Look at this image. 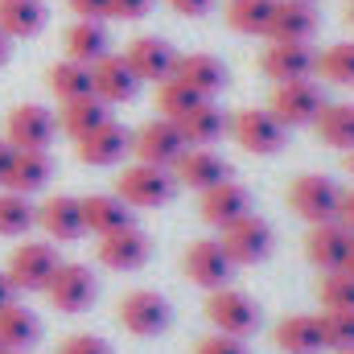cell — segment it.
<instances>
[{
  "instance_id": "obj_31",
  "label": "cell",
  "mask_w": 354,
  "mask_h": 354,
  "mask_svg": "<svg viewBox=\"0 0 354 354\" xmlns=\"http://www.w3.org/2000/svg\"><path fill=\"white\" fill-rule=\"evenodd\" d=\"M41 338V322L25 305H4L0 309V351H29Z\"/></svg>"
},
{
  "instance_id": "obj_48",
  "label": "cell",
  "mask_w": 354,
  "mask_h": 354,
  "mask_svg": "<svg viewBox=\"0 0 354 354\" xmlns=\"http://www.w3.org/2000/svg\"><path fill=\"white\" fill-rule=\"evenodd\" d=\"M8 58H12V41H8V37H4V33H0V66H4V62H8Z\"/></svg>"
},
{
  "instance_id": "obj_3",
  "label": "cell",
  "mask_w": 354,
  "mask_h": 354,
  "mask_svg": "<svg viewBox=\"0 0 354 354\" xmlns=\"http://www.w3.org/2000/svg\"><path fill=\"white\" fill-rule=\"evenodd\" d=\"M338 202H342V185L326 174H301L288 185V206L309 227L313 223H334L338 218Z\"/></svg>"
},
{
  "instance_id": "obj_42",
  "label": "cell",
  "mask_w": 354,
  "mask_h": 354,
  "mask_svg": "<svg viewBox=\"0 0 354 354\" xmlns=\"http://www.w3.org/2000/svg\"><path fill=\"white\" fill-rule=\"evenodd\" d=\"M153 8V0H107V17L115 21H140Z\"/></svg>"
},
{
  "instance_id": "obj_21",
  "label": "cell",
  "mask_w": 354,
  "mask_h": 354,
  "mask_svg": "<svg viewBox=\"0 0 354 354\" xmlns=\"http://www.w3.org/2000/svg\"><path fill=\"white\" fill-rule=\"evenodd\" d=\"M95 256H99V264L111 268V272H136L149 260V235L136 231V227H124L115 235H103L95 243Z\"/></svg>"
},
{
  "instance_id": "obj_26",
  "label": "cell",
  "mask_w": 354,
  "mask_h": 354,
  "mask_svg": "<svg viewBox=\"0 0 354 354\" xmlns=\"http://www.w3.org/2000/svg\"><path fill=\"white\" fill-rule=\"evenodd\" d=\"M177 128H181V136H185V145H198V149H210L227 128H231V120H227V111L214 103V99H202L194 111H185L181 120H177Z\"/></svg>"
},
{
  "instance_id": "obj_13",
  "label": "cell",
  "mask_w": 354,
  "mask_h": 354,
  "mask_svg": "<svg viewBox=\"0 0 354 354\" xmlns=\"http://www.w3.org/2000/svg\"><path fill=\"white\" fill-rule=\"evenodd\" d=\"M124 58H128V66L136 71L140 83H165V79H174V66L181 54L174 50V41H165L157 33H145V37L128 41Z\"/></svg>"
},
{
  "instance_id": "obj_36",
  "label": "cell",
  "mask_w": 354,
  "mask_h": 354,
  "mask_svg": "<svg viewBox=\"0 0 354 354\" xmlns=\"http://www.w3.org/2000/svg\"><path fill=\"white\" fill-rule=\"evenodd\" d=\"M334 87H354V41H334L326 54H317V71Z\"/></svg>"
},
{
  "instance_id": "obj_11",
  "label": "cell",
  "mask_w": 354,
  "mask_h": 354,
  "mask_svg": "<svg viewBox=\"0 0 354 354\" xmlns=\"http://www.w3.org/2000/svg\"><path fill=\"white\" fill-rule=\"evenodd\" d=\"M218 243H223V252H227L231 264H260L272 252V227L260 214H243L231 227H223Z\"/></svg>"
},
{
  "instance_id": "obj_47",
  "label": "cell",
  "mask_w": 354,
  "mask_h": 354,
  "mask_svg": "<svg viewBox=\"0 0 354 354\" xmlns=\"http://www.w3.org/2000/svg\"><path fill=\"white\" fill-rule=\"evenodd\" d=\"M12 301H17V288H12V280L0 272V309H4V305H12Z\"/></svg>"
},
{
  "instance_id": "obj_34",
  "label": "cell",
  "mask_w": 354,
  "mask_h": 354,
  "mask_svg": "<svg viewBox=\"0 0 354 354\" xmlns=\"http://www.w3.org/2000/svg\"><path fill=\"white\" fill-rule=\"evenodd\" d=\"M276 0H227V25L243 37H264Z\"/></svg>"
},
{
  "instance_id": "obj_41",
  "label": "cell",
  "mask_w": 354,
  "mask_h": 354,
  "mask_svg": "<svg viewBox=\"0 0 354 354\" xmlns=\"http://www.w3.org/2000/svg\"><path fill=\"white\" fill-rule=\"evenodd\" d=\"M194 354H248V351H243V342H239V338H227V334H206V338H198Z\"/></svg>"
},
{
  "instance_id": "obj_51",
  "label": "cell",
  "mask_w": 354,
  "mask_h": 354,
  "mask_svg": "<svg viewBox=\"0 0 354 354\" xmlns=\"http://www.w3.org/2000/svg\"><path fill=\"white\" fill-rule=\"evenodd\" d=\"M346 25H351V29H354V0H351V4H346Z\"/></svg>"
},
{
  "instance_id": "obj_38",
  "label": "cell",
  "mask_w": 354,
  "mask_h": 354,
  "mask_svg": "<svg viewBox=\"0 0 354 354\" xmlns=\"http://www.w3.org/2000/svg\"><path fill=\"white\" fill-rule=\"evenodd\" d=\"M198 103H202V95H194L181 79H165V83H157V111H161L165 120H174V124L185 115V111H194Z\"/></svg>"
},
{
  "instance_id": "obj_37",
  "label": "cell",
  "mask_w": 354,
  "mask_h": 354,
  "mask_svg": "<svg viewBox=\"0 0 354 354\" xmlns=\"http://www.w3.org/2000/svg\"><path fill=\"white\" fill-rule=\"evenodd\" d=\"M317 301H322V309L354 313V276L342 272V268L322 272V280H317Z\"/></svg>"
},
{
  "instance_id": "obj_49",
  "label": "cell",
  "mask_w": 354,
  "mask_h": 354,
  "mask_svg": "<svg viewBox=\"0 0 354 354\" xmlns=\"http://www.w3.org/2000/svg\"><path fill=\"white\" fill-rule=\"evenodd\" d=\"M342 272L354 276V235H351V248H346V260H342Z\"/></svg>"
},
{
  "instance_id": "obj_9",
  "label": "cell",
  "mask_w": 354,
  "mask_h": 354,
  "mask_svg": "<svg viewBox=\"0 0 354 354\" xmlns=\"http://www.w3.org/2000/svg\"><path fill=\"white\" fill-rule=\"evenodd\" d=\"M58 252H54V243H21L12 256H8V268H4V276L12 280V288L17 292H46V284H50V276L58 272Z\"/></svg>"
},
{
  "instance_id": "obj_22",
  "label": "cell",
  "mask_w": 354,
  "mask_h": 354,
  "mask_svg": "<svg viewBox=\"0 0 354 354\" xmlns=\"http://www.w3.org/2000/svg\"><path fill=\"white\" fill-rule=\"evenodd\" d=\"M268 41H292V46H309L317 37V8L313 4H288L276 0V12L268 21Z\"/></svg>"
},
{
  "instance_id": "obj_54",
  "label": "cell",
  "mask_w": 354,
  "mask_h": 354,
  "mask_svg": "<svg viewBox=\"0 0 354 354\" xmlns=\"http://www.w3.org/2000/svg\"><path fill=\"white\" fill-rule=\"evenodd\" d=\"M334 354H354V346H351V351H334Z\"/></svg>"
},
{
  "instance_id": "obj_4",
  "label": "cell",
  "mask_w": 354,
  "mask_h": 354,
  "mask_svg": "<svg viewBox=\"0 0 354 354\" xmlns=\"http://www.w3.org/2000/svg\"><path fill=\"white\" fill-rule=\"evenodd\" d=\"M115 194H120L132 210H153V206H165V202L174 198L177 181H174V174L161 169V165L136 161V165H128L124 174L115 177Z\"/></svg>"
},
{
  "instance_id": "obj_1",
  "label": "cell",
  "mask_w": 354,
  "mask_h": 354,
  "mask_svg": "<svg viewBox=\"0 0 354 354\" xmlns=\"http://www.w3.org/2000/svg\"><path fill=\"white\" fill-rule=\"evenodd\" d=\"M206 322L214 326V334H227V338H239L243 342L248 334L260 330V305L248 292L223 284V288H214L206 297Z\"/></svg>"
},
{
  "instance_id": "obj_23",
  "label": "cell",
  "mask_w": 354,
  "mask_h": 354,
  "mask_svg": "<svg viewBox=\"0 0 354 354\" xmlns=\"http://www.w3.org/2000/svg\"><path fill=\"white\" fill-rule=\"evenodd\" d=\"M346 248H351V231L334 218V223H313L309 235H305V260L322 272H334L346 260Z\"/></svg>"
},
{
  "instance_id": "obj_20",
  "label": "cell",
  "mask_w": 354,
  "mask_h": 354,
  "mask_svg": "<svg viewBox=\"0 0 354 354\" xmlns=\"http://www.w3.org/2000/svg\"><path fill=\"white\" fill-rule=\"evenodd\" d=\"M174 79H181L185 87L194 91V95H202V99H214L218 91H227L231 71L214 54H181L177 66H174Z\"/></svg>"
},
{
  "instance_id": "obj_19",
  "label": "cell",
  "mask_w": 354,
  "mask_h": 354,
  "mask_svg": "<svg viewBox=\"0 0 354 354\" xmlns=\"http://www.w3.org/2000/svg\"><path fill=\"white\" fill-rule=\"evenodd\" d=\"M91 83H95V95L111 107V103H132L136 91H140V79L136 71L128 66L124 54H103L95 66H91Z\"/></svg>"
},
{
  "instance_id": "obj_35",
  "label": "cell",
  "mask_w": 354,
  "mask_h": 354,
  "mask_svg": "<svg viewBox=\"0 0 354 354\" xmlns=\"http://www.w3.org/2000/svg\"><path fill=\"white\" fill-rule=\"evenodd\" d=\"M37 227V206L25 194L0 189V239H17Z\"/></svg>"
},
{
  "instance_id": "obj_52",
  "label": "cell",
  "mask_w": 354,
  "mask_h": 354,
  "mask_svg": "<svg viewBox=\"0 0 354 354\" xmlns=\"http://www.w3.org/2000/svg\"><path fill=\"white\" fill-rule=\"evenodd\" d=\"M288 4H317V0H288Z\"/></svg>"
},
{
  "instance_id": "obj_25",
  "label": "cell",
  "mask_w": 354,
  "mask_h": 354,
  "mask_svg": "<svg viewBox=\"0 0 354 354\" xmlns=\"http://www.w3.org/2000/svg\"><path fill=\"white\" fill-rule=\"evenodd\" d=\"M272 342L284 354H317L326 351V338H322V322L313 313H288L276 322L272 330Z\"/></svg>"
},
{
  "instance_id": "obj_43",
  "label": "cell",
  "mask_w": 354,
  "mask_h": 354,
  "mask_svg": "<svg viewBox=\"0 0 354 354\" xmlns=\"http://www.w3.org/2000/svg\"><path fill=\"white\" fill-rule=\"evenodd\" d=\"M71 12L83 21H107V0H71Z\"/></svg>"
},
{
  "instance_id": "obj_33",
  "label": "cell",
  "mask_w": 354,
  "mask_h": 354,
  "mask_svg": "<svg viewBox=\"0 0 354 354\" xmlns=\"http://www.w3.org/2000/svg\"><path fill=\"white\" fill-rule=\"evenodd\" d=\"M46 83L54 91L58 103H71V99H83V95H95V83H91V66L75 62V58H62L46 71Z\"/></svg>"
},
{
  "instance_id": "obj_15",
  "label": "cell",
  "mask_w": 354,
  "mask_h": 354,
  "mask_svg": "<svg viewBox=\"0 0 354 354\" xmlns=\"http://www.w3.org/2000/svg\"><path fill=\"white\" fill-rule=\"evenodd\" d=\"M198 214H202V223H210V227H218V231H223V227H231L235 218L252 214V194H248V185H243V181L227 177V181H218V185L202 189Z\"/></svg>"
},
{
  "instance_id": "obj_16",
  "label": "cell",
  "mask_w": 354,
  "mask_h": 354,
  "mask_svg": "<svg viewBox=\"0 0 354 354\" xmlns=\"http://www.w3.org/2000/svg\"><path fill=\"white\" fill-rule=\"evenodd\" d=\"M37 227L54 239V243H75L87 235V223H83V202L71 198V194H54L37 206Z\"/></svg>"
},
{
  "instance_id": "obj_50",
  "label": "cell",
  "mask_w": 354,
  "mask_h": 354,
  "mask_svg": "<svg viewBox=\"0 0 354 354\" xmlns=\"http://www.w3.org/2000/svg\"><path fill=\"white\" fill-rule=\"evenodd\" d=\"M342 165H346V174L354 177V149H351V153H346V161H342Z\"/></svg>"
},
{
  "instance_id": "obj_29",
  "label": "cell",
  "mask_w": 354,
  "mask_h": 354,
  "mask_svg": "<svg viewBox=\"0 0 354 354\" xmlns=\"http://www.w3.org/2000/svg\"><path fill=\"white\" fill-rule=\"evenodd\" d=\"M50 177H54V161H50V153H41V149H17V157H12V174H8V185H4V189L29 198V194H37Z\"/></svg>"
},
{
  "instance_id": "obj_14",
  "label": "cell",
  "mask_w": 354,
  "mask_h": 354,
  "mask_svg": "<svg viewBox=\"0 0 354 354\" xmlns=\"http://www.w3.org/2000/svg\"><path fill=\"white\" fill-rule=\"evenodd\" d=\"M75 153L83 165H95V169H107V165H120L128 153H132V132L115 120H103L95 132H87L83 140H75Z\"/></svg>"
},
{
  "instance_id": "obj_7",
  "label": "cell",
  "mask_w": 354,
  "mask_h": 354,
  "mask_svg": "<svg viewBox=\"0 0 354 354\" xmlns=\"http://www.w3.org/2000/svg\"><path fill=\"white\" fill-rule=\"evenodd\" d=\"M284 124L268 111V107H243V111H235L231 115V136H235V145L243 149V153H252V157H272V153H280L284 149Z\"/></svg>"
},
{
  "instance_id": "obj_6",
  "label": "cell",
  "mask_w": 354,
  "mask_h": 354,
  "mask_svg": "<svg viewBox=\"0 0 354 354\" xmlns=\"http://www.w3.org/2000/svg\"><path fill=\"white\" fill-rule=\"evenodd\" d=\"M185 149H189V145H185L181 128H177L174 120H165V115H153V120H145V124L132 132V157L145 161V165L174 169V161Z\"/></svg>"
},
{
  "instance_id": "obj_10",
  "label": "cell",
  "mask_w": 354,
  "mask_h": 354,
  "mask_svg": "<svg viewBox=\"0 0 354 354\" xmlns=\"http://www.w3.org/2000/svg\"><path fill=\"white\" fill-rule=\"evenodd\" d=\"M54 136H58V115L46 111L41 103H21L4 120V140L12 149H41L46 153L54 145Z\"/></svg>"
},
{
  "instance_id": "obj_24",
  "label": "cell",
  "mask_w": 354,
  "mask_h": 354,
  "mask_svg": "<svg viewBox=\"0 0 354 354\" xmlns=\"http://www.w3.org/2000/svg\"><path fill=\"white\" fill-rule=\"evenodd\" d=\"M83 202V223H87V235H115L124 227H132V206L120 198V194H87L79 198Z\"/></svg>"
},
{
  "instance_id": "obj_12",
  "label": "cell",
  "mask_w": 354,
  "mask_h": 354,
  "mask_svg": "<svg viewBox=\"0 0 354 354\" xmlns=\"http://www.w3.org/2000/svg\"><path fill=\"white\" fill-rule=\"evenodd\" d=\"M231 268L235 264L227 260V252H223L218 239H194V243L185 248V256H181V272H185V280L198 284V288H206V292L223 288V284L231 280Z\"/></svg>"
},
{
  "instance_id": "obj_46",
  "label": "cell",
  "mask_w": 354,
  "mask_h": 354,
  "mask_svg": "<svg viewBox=\"0 0 354 354\" xmlns=\"http://www.w3.org/2000/svg\"><path fill=\"white\" fill-rule=\"evenodd\" d=\"M12 157H17V149H12L8 140H0V189L8 185V174H12Z\"/></svg>"
},
{
  "instance_id": "obj_44",
  "label": "cell",
  "mask_w": 354,
  "mask_h": 354,
  "mask_svg": "<svg viewBox=\"0 0 354 354\" xmlns=\"http://www.w3.org/2000/svg\"><path fill=\"white\" fill-rule=\"evenodd\" d=\"M165 4L174 8L177 17H206L214 8V0H165Z\"/></svg>"
},
{
  "instance_id": "obj_45",
  "label": "cell",
  "mask_w": 354,
  "mask_h": 354,
  "mask_svg": "<svg viewBox=\"0 0 354 354\" xmlns=\"http://www.w3.org/2000/svg\"><path fill=\"white\" fill-rule=\"evenodd\" d=\"M338 223H342V227L354 235V185H351V189H342V202H338Z\"/></svg>"
},
{
  "instance_id": "obj_39",
  "label": "cell",
  "mask_w": 354,
  "mask_h": 354,
  "mask_svg": "<svg viewBox=\"0 0 354 354\" xmlns=\"http://www.w3.org/2000/svg\"><path fill=\"white\" fill-rule=\"evenodd\" d=\"M317 322H322V338H326V351H351V346H354V313L326 309Z\"/></svg>"
},
{
  "instance_id": "obj_2",
  "label": "cell",
  "mask_w": 354,
  "mask_h": 354,
  "mask_svg": "<svg viewBox=\"0 0 354 354\" xmlns=\"http://www.w3.org/2000/svg\"><path fill=\"white\" fill-rule=\"evenodd\" d=\"M326 91L317 79H288V83H276L272 87V99H268V111L284 124V128H305L322 115L326 107Z\"/></svg>"
},
{
  "instance_id": "obj_32",
  "label": "cell",
  "mask_w": 354,
  "mask_h": 354,
  "mask_svg": "<svg viewBox=\"0 0 354 354\" xmlns=\"http://www.w3.org/2000/svg\"><path fill=\"white\" fill-rule=\"evenodd\" d=\"M313 132L322 145L338 149V153H351L354 149V103H326L322 115L313 120Z\"/></svg>"
},
{
  "instance_id": "obj_5",
  "label": "cell",
  "mask_w": 354,
  "mask_h": 354,
  "mask_svg": "<svg viewBox=\"0 0 354 354\" xmlns=\"http://www.w3.org/2000/svg\"><path fill=\"white\" fill-rule=\"evenodd\" d=\"M115 317H120V326H124L128 334H136V338H157V334L169 330L174 309H169V301H165L161 292H153V288H132V292L120 297Z\"/></svg>"
},
{
  "instance_id": "obj_27",
  "label": "cell",
  "mask_w": 354,
  "mask_h": 354,
  "mask_svg": "<svg viewBox=\"0 0 354 354\" xmlns=\"http://www.w3.org/2000/svg\"><path fill=\"white\" fill-rule=\"evenodd\" d=\"M50 21V8L46 0H0V33L8 41H21V37H37Z\"/></svg>"
},
{
  "instance_id": "obj_53",
  "label": "cell",
  "mask_w": 354,
  "mask_h": 354,
  "mask_svg": "<svg viewBox=\"0 0 354 354\" xmlns=\"http://www.w3.org/2000/svg\"><path fill=\"white\" fill-rule=\"evenodd\" d=\"M0 354H25V351H0Z\"/></svg>"
},
{
  "instance_id": "obj_28",
  "label": "cell",
  "mask_w": 354,
  "mask_h": 354,
  "mask_svg": "<svg viewBox=\"0 0 354 354\" xmlns=\"http://www.w3.org/2000/svg\"><path fill=\"white\" fill-rule=\"evenodd\" d=\"M62 46H66V58H75V62H83V66H95L103 54H111L107 25H103V21H83V17L66 29Z\"/></svg>"
},
{
  "instance_id": "obj_30",
  "label": "cell",
  "mask_w": 354,
  "mask_h": 354,
  "mask_svg": "<svg viewBox=\"0 0 354 354\" xmlns=\"http://www.w3.org/2000/svg\"><path fill=\"white\" fill-rule=\"evenodd\" d=\"M103 120H111V111H107V103L99 99V95H83V99H71V103H62L58 107V128L71 136V140H83L87 132H95Z\"/></svg>"
},
{
  "instance_id": "obj_40",
  "label": "cell",
  "mask_w": 354,
  "mask_h": 354,
  "mask_svg": "<svg viewBox=\"0 0 354 354\" xmlns=\"http://www.w3.org/2000/svg\"><path fill=\"white\" fill-rule=\"evenodd\" d=\"M58 354H111V346L95 334H71V338H62Z\"/></svg>"
},
{
  "instance_id": "obj_17",
  "label": "cell",
  "mask_w": 354,
  "mask_h": 354,
  "mask_svg": "<svg viewBox=\"0 0 354 354\" xmlns=\"http://www.w3.org/2000/svg\"><path fill=\"white\" fill-rule=\"evenodd\" d=\"M174 181L177 185H185V189H210V185H218V181H227L231 177V165L214 153V149H198V145H189L181 157L174 161Z\"/></svg>"
},
{
  "instance_id": "obj_8",
  "label": "cell",
  "mask_w": 354,
  "mask_h": 354,
  "mask_svg": "<svg viewBox=\"0 0 354 354\" xmlns=\"http://www.w3.org/2000/svg\"><path fill=\"white\" fill-rule=\"evenodd\" d=\"M46 297L58 313H87L99 297V280L87 264H58V272L46 284Z\"/></svg>"
},
{
  "instance_id": "obj_18",
  "label": "cell",
  "mask_w": 354,
  "mask_h": 354,
  "mask_svg": "<svg viewBox=\"0 0 354 354\" xmlns=\"http://www.w3.org/2000/svg\"><path fill=\"white\" fill-rule=\"evenodd\" d=\"M260 71L276 83H288V79H313L317 71V54L309 46H292V41H268L264 54H260Z\"/></svg>"
}]
</instances>
